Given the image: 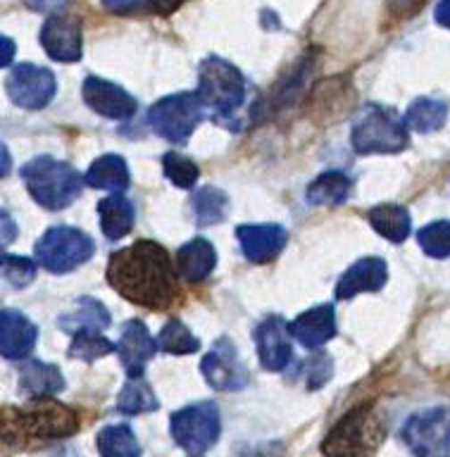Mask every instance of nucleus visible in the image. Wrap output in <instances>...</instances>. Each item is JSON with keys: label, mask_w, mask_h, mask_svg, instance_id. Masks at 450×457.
<instances>
[{"label": "nucleus", "mask_w": 450, "mask_h": 457, "mask_svg": "<svg viewBox=\"0 0 450 457\" xmlns=\"http://www.w3.org/2000/svg\"><path fill=\"white\" fill-rule=\"evenodd\" d=\"M5 91L14 105L24 107V110H43L55 98V74L38 64H17L7 74Z\"/></svg>", "instance_id": "11"}, {"label": "nucleus", "mask_w": 450, "mask_h": 457, "mask_svg": "<svg viewBox=\"0 0 450 457\" xmlns=\"http://www.w3.org/2000/svg\"><path fill=\"white\" fill-rule=\"evenodd\" d=\"M157 348L170 353V355H191L198 353L200 341L191 334V328L184 321L171 320L164 324V328L157 336Z\"/></svg>", "instance_id": "32"}, {"label": "nucleus", "mask_w": 450, "mask_h": 457, "mask_svg": "<svg viewBox=\"0 0 450 457\" xmlns=\"http://www.w3.org/2000/svg\"><path fill=\"white\" fill-rule=\"evenodd\" d=\"M386 278L388 267L381 257H362L348 271H343L336 284V298L348 300L357 293H377L386 286Z\"/></svg>", "instance_id": "18"}, {"label": "nucleus", "mask_w": 450, "mask_h": 457, "mask_svg": "<svg viewBox=\"0 0 450 457\" xmlns=\"http://www.w3.org/2000/svg\"><path fill=\"white\" fill-rule=\"evenodd\" d=\"M31 198L46 210H64L81 195L84 179L70 162L50 155L34 157L20 170Z\"/></svg>", "instance_id": "5"}, {"label": "nucleus", "mask_w": 450, "mask_h": 457, "mask_svg": "<svg viewBox=\"0 0 450 457\" xmlns=\"http://www.w3.org/2000/svg\"><path fill=\"white\" fill-rule=\"evenodd\" d=\"M110 353H117V345L112 341H107L100 331H81V334L71 336V357H79L84 362H96L98 357H105Z\"/></svg>", "instance_id": "33"}, {"label": "nucleus", "mask_w": 450, "mask_h": 457, "mask_svg": "<svg viewBox=\"0 0 450 457\" xmlns=\"http://www.w3.org/2000/svg\"><path fill=\"white\" fill-rule=\"evenodd\" d=\"M427 0H388V10H391L396 17H407L412 14L414 10H420Z\"/></svg>", "instance_id": "39"}, {"label": "nucleus", "mask_w": 450, "mask_h": 457, "mask_svg": "<svg viewBox=\"0 0 450 457\" xmlns=\"http://www.w3.org/2000/svg\"><path fill=\"white\" fill-rule=\"evenodd\" d=\"M386 436L384 420L374 405H357L336 421L321 453L327 457H374Z\"/></svg>", "instance_id": "4"}, {"label": "nucleus", "mask_w": 450, "mask_h": 457, "mask_svg": "<svg viewBox=\"0 0 450 457\" xmlns=\"http://www.w3.org/2000/svg\"><path fill=\"white\" fill-rule=\"evenodd\" d=\"M371 228L377 231L379 236H384L391 243H403L410 236V214L403 205H396V203H386V205L371 207L370 214H367Z\"/></svg>", "instance_id": "26"}, {"label": "nucleus", "mask_w": 450, "mask_h": 457, "mask_svg": "<svg viewBox=\"0 0 450 457\" xmlns=\"http://www.w3.org/2000/svg\"><path fill=\"white\" fill-rule=\"evenodd\" d=\"M0 270H3V277H5L7 284L14 286V288H24L36 277V262L31 257L24 255H10V253H5L3 260H0Z\"/></svg>", "instance_id": "36"}, {"label": "nucleus", "mask_w": 450, "mask_h": 457, "mask_svg": "<svg viewBox=\"0 0 450 457\" xmlns=\"http://www.w3.org/2000/svg\"><path fill=\"white\" fill-rule=\"evenodd\" d=\"M41 46L55 62L81 60V21L67 14H53L41 29Z\"/></svg>", "instance_id": "14"}, {"label": "nucleus", "mask_w": 450, "mask_h": 457, "mask_svg": "<svg viewBox=\"0 0 450 457\" xmlns=\"http://www.w3.org/2000/svg\"><path fill=\"white\" fill-rule=\"evenodd\" d=\"M29 10L34 12H60L62 7H67L71 0H21Z\"/></svg>", "instance_id": "38"}, {"label": "nucleus", "mask_w": 450, "mask_h": 457, "mask_svg": "<svg viewBox=\"0 0 450 457\" xmlns=\"http://www.w3.org/2000/svg\"><path fill=\"white\" fill-rule=\"evenodd\" d=\"M446 120H448V105L436 98H417L405 112L407 129H414L420 134L438 131Z\"/></svg>", "instance_id": "28"}, {"label": "nucleus", "mask_w": 450, "mask_h": 457, "mask_svg": "<svg viewBox=\"0 0 450 457\" xmlns=\"http://www.w3.org/2000/svg\"><path fill=\"white\" fill-rule=\"evenodd\" d=\"M64 388V378L57 367L38 360L21 364L20 370V391L34 398H53Z\"/></svg>", "instance_id": "23"}, {"label": "nucleus", "mask_w": 450, "mask_h": 457, "mask_svg": "<svg viewBox=\"0 0 450 457\" xmlns=\"http://www.w3.org/2000/svg\"><path fill=\"white\" fill-rule=\"evenodd\" d=\"M91 236L74 227H53L36 243V262L53 274H67L88 262L93 255Z\"/></svg>", "instance_id": "8"}, {"label": "nucleus", "mask_w": 450, "mask_h": 457, "mask_svg": "<svg viewBox=\"0 0 450 457\" xmlns=\"http://www.w3.org/2000/svg\"><path fill=\"white\" fill-rule=\"evenodd\" d=\"M74 431H79V414L53 398H36L21 410L7 407L3 417L5 445L48 443L71 436Z\"/></svg>", "instance_id": "2"}, {"label": "nucleus", "mask_w": 450, "mask_h": 457, "mask_svg": "<svg viewBox=\"0 0 450 457\" xmlns=\"http://www.w3.org/2000/svg\"><path fill=\"white\" fill-rule=\"evenodd\" d=\"M203 117H205V107L200 103L198 93H174L150 107L148 127L170 143L184 145Z\"/></svg>", "instance_id": "7"}, {"label": "nucleus", "mask_w": 450, "mask_h": 457, "mask_svg": "<svg viewBox=\"0 0 450 457\" xmlns=\"http://www.w3.org/2000/svg\"><path fill=\"white\" fill-rule=\"evenodd\" d=\"M191 205L196 221L200 227H207V224H220L227 217L229 198L227 193L217 188V186H203V188L193 193Z\"/></svg>", "instance_id": "30"}, {"label": "nucleus", "mask_w": 450, "mask_h": 457, "mask_svg": "<svg viewBox=\"0 0 450 457\" xmlns=\"http://www.w3.org/2000/svg\"><path fill=\"white\" fill-rule=\"evenodd\" d=\"M331 370H334V364H331V360H329L327 355L310 357V360L303 364L307 388H320L321 384H327L329 378H331Z\"/></svg>", "instance_id": "37"}, {"label": "nucleus", "mask_w": 450, "mask_h": 457, "mask_svg": "<svg viewBox=\"0 0 450 457\" xmlns=\"http://www.w3.org/2000/svg\"><path fill=\"white\" fill-rule=\"evenodd\" d=\"M143 3H146V0H103V7H105V10H110V12L127 14V12H134V10H138Z\"/></svg>", "instance_id": "40"}, {"label": "nucleus", "mask_w": 450, "mask_h": 457, "mask_svg": "<svg viewBox=\"0 0 450 457\" xmlns=\"http://www.w3.org/2000/svg\"><path fill=\"white\" fill-rule=\"evenodd\" d=\"M236 236L250 262H270L288 241V231L279 224H243L236 228Z\"/></svg>", "instance_id": "17"}, {"label": "nucleus", "mask_w": 450, "mask_h": 457, "mask_svg": "<svg viewBox=\"0 0 450 457\" xmlns=\"http://www.w3.org/2000/svg\"><path fill=\"white\" fill-rule=\"evenodd\" d=\"M98 217H100V228L107 238H124V236L134 228V205L131 200H127L121 193H112L98 203Z\"/></svg>", "instance_id": "24"}, {"label": "nucleus", "mask_w": 450, "mask_h": 457, "mask_svg": "<svg viewBox=\"0 0 450 457\" xmlns=\"http://www.w3.org/2000/svg\"><path fill=\"white\" fill-rule=\"evenodd\" d=\"M38 328L17 310H3L0 314V353L7 360L27 357L36 345Z\"/></svg>", "instance_id": "19"}, {"label": "nucleus", "mask_w": 450, "mask_h": 457, "mask_svg": "<svg viewBox=\"0 0 450 457\" xmlns=\"http://www.w3.org/2000/svg\"><path fill=\"white\" fill-rule=\"evenodd\" d=\"M81 93H84L86 105L107 120H131L138 110L134 96L107 79L86 77Z\"/></svg>", "instance_id": "13"}, {"label": "nucleus", "mask_w": 450, "mask_h": 457, "mask_svg": "<svg viewBox=\"0 0 450 457\" xmlns=\"http://www.w3.org/2000/svg\"><path fill=\"white\" fill-rule=\"evenodd\" d=\"M291 336V324H286V320H281L279 314L260 321V327L255 328V343L264 370L281 371L288 367L293 355Z\"/></svg>", "instance_id": "15"}, {"label": "nucleus", "mask_w": 450, "mask_h": 457, "mask_svg": "<svg viewBox=\"0 0 450 457\" xmlns=\"http://www.w3.org/2000/svg\"><path fill=\"white\" fill-rule=\"evenodd\" d=\"M57 327L71 336L81 334V331H103L110 327V312L100 300L79 298L70 312H64L57 320Z\"/></svg>", "instance_id": "22"}, {"label": "nucleus", "mask_w": 450, "mask_h": 457, "mask_svg": "<svg viewBox=\"0 0 450 457\" xmlns=\"http://www.w3.org/2000/svg\"><path fill=\"white\" fill-rule=\"evenodd\" d=\"M220 412L212 403H196L171 414L170 431L177 445L191 457H200L220 438Z\"/></svg>", "instance_id": "9"}, {"label": "nucleus", "mask_w": 450, "mask_h": 457, "mask_svg": "<svg viewBox=\"0 0 450 457\" xmlns=\"http://www.w3.org/2000/svg\"><path fill=\"white\" fill-rule=\"evenodd\" d=\"M353 191L350 181L343 171H324L307 186V200L312 205H341Z\"/></svg>", "instance_id": "27"}, {"label": "nucleus", "mask_w": 450, "mask_h": 457, "mask_svg": "<svg viewBox=\"0 0 450 457\" xmlns=\"http://www.w3.org/2000/svg\"><path fill=\"white\" fill-rule=\"evenodd\" d=\"M217 264V250L205 238H191L177 253V270L186 281H203Z\"/></svg>", "instance_id": "21"}, {"label": "nucleus", "mask_w": 450, "mask_h": 457, "mask_svg": "<svg viewBox=\"0 0 450 457\" xmlns=\"http://www.w3.org/2000/svg\"><path fill=\"white\" fill-rule=\"evenodd\" d=\"M403 441L414 457H450V407H429L403 427Z\"/></svg>", "instance_id": "10"}, {"label": "nucleus", "mask_w": 450, "mask_h": 457, "mask_svg": "<svg viewBox=\"0 0 450 457\" xmlns=\"http://www.w3.org/2000/svg\"><path fill=\"white\" fill-rule=\"evenodd\" d=\"M417 243L420 248L427 253L429 257H436V260H443V257L450 255V221H434V224H427L424 228H420L417 234Z\"/></svg>", "instance_id": "34"}, {"label": "nucleus", "mask_w": 450, "mask_h": 457, "mask_svg": "<svg viewBox=\"0 0 450 457\" xmlns=\"http://www.w3.org/2000/svg\"><path fill=\"white\" fill-rule=\"evenodd\" d=\"M96 445H98L100 457H141L138 441L127 424H112V427L100 428Z\"/></svg>", "instance_id": "29"}, {"label": "nucleus", "mask_w": 450, "mask_h": 457, "mask_svg": "<svg viewBox=\"0 0 450 457\" xmlns=\"http://www.w3.org/2000/svg\"><path fill=\"white\" fill-rule=\"evenodd\" d=\"M179 270L155 241H136L107 262V284L129 303L148 310H170L179 298Z\"/></svg>", "instance_id": "1"}, {"label": "nucleus", "mask_w": 450, "mask_h": 457, "mask_svg": "<svg viewBox=\"0 0 450 457\" xmlns=\"http://www.w3.org/2000/svg\"><path fill=\"white\" fill-rule=\"evenodd\" d=\"M0 224H3V243H10L14 236V227H12V220H10V214L3 212L0 214Z\"/></svg>", "instance_id": "42"}, {"label": "nucleus", "mask_w": 450, "mask_h": 457, "mask_svg": "<svg viewBox=\"0 0 450 457\" xmlns=\"http://www.w3.org/2000/svg\"><path fill=\"white\" fill-rule=\"evenodd\" d=\"M84 181L100 191L121 193L129 188V167L124 157L103 155L88 167Z\"/></svg>", "instance_id": "25"}, {"label": "nucleus", "mask_w": 450, "mask_h": 457, "mask_svg": "<svg viewBox=\"0 0 450 457\" xmlns=\"http://www.w3.org/2000/svg\"><path fill=\"white\" fill-rule=\"evenodd\" d=\"M157 350V341L150 336L148 327L141 320H131L121 328V338L117 343V355H120L129 378L143 377V370Z\"/></svg>", "instance_id": "16"}, {"label": "nucleus", "mask_w": 450, "mask_h": 457, "mask_svg": "<svg viewBox=\"0 0 450 457\" xmlns=\"http://www.w3.org/2000/svg\"><path fill=\"white\" fill-rule=\"evenodd\" d=\"M157 398L150 384L143 377L129 378L124 388H121L120 398H117V410L121 414H143V412H155L157 410Z\"/></svg>", "instance_id": "31"}, {"label": "nucleus", "mask_w": 450, "mask_h": 457, "mask_svg": "<svg viewBox=\"0 0 450 457\" xmlns=\"http://www.w3.org/2000/svg\"><path fill=\"white\" fill-rule=\"evenodd\" d=\"M184 0H150V5L155 7L157 12H171V10H177Z\"/></svg>", "instance_id": "43"}, {"label": "nucleus", "mask_w": 450, "mask_h": 457, "mask_svg": "<svg viewBox=\"0 0 450 457\" xmlns=\"http://www.w3.org/2000/svg\"><path fill=\"white\" fill-rule=\"evenodd\" d=\"M198 98L217 121L229 127L248 96V84L238 67L217 55L205 57L198 70Z\"/></svg>", "instance_id": "3"}, {"label": "nucleus", "mask_w": 450, "mask_h": 457, "mask_svg": "<svg viewBox=\"0 0 450 457\" xmlns=\"http://www.w3.org/2000/svg\"><path fill=\"white\" fill-rule=\"evenodd\" d=\"M203 377L214 391H241L248 386V370L243 367L234 343L220 338L200 362Z\"/></svg>", "instance_id": "12"}, {"label": "nucleus", "mask_w": 450, "mask_h": 457, "mask_svg": "<svg viewBox=\"0 0 450 457\" xmlns=\"http://www.w3.org/2000/svg\"><path fill=\"white\" fill-rule=\"evenodd\" d=\"M12 55H14V43L10 36H3V67L12 62Z\"/></svg>", "instance_id": "44"}, {"label": "nucleus", "mask_w": 450, "mask_h": 457, "mask_svg": "<svg viewBox=\"0 0 450 457\" xmlns=\"http://www.w3.org/2000/svg\"><path fill=\"white\" fill-rule=\"evenodd\" d=\"M405 117L386 105L370 103L357 112L353 121V150L357 155H374V153H400L407 148Z\"/></svg>", "instance_id": "6"}, {"label": "nucleus", "mask_w": 450, "mask_h": 457, "mask_svg": "<svg viewBox=\"0 0 450 457\" xmlns=\"http://www.w3.org/2000/svg\"><path fill=\"white\" fill-rule=\"evenodd\" d=\"M162 170L164 177L170 179L174 186H179V188H193L200 177L198 164L193 162L191 157L179 155V153H167L162 157Z\"/></svg>", "instance_id": "35"}, {"label": "nucleus", "mask_w": 450, "mask_h": 457, "mask_svg": "<svg viewBox=\"0 0 450 457\" xmlns=\"http://www.w3.org/2000/svg\"><path fill=\"white\" fill-rule=\"evenodd\" d=\"M436 24L450 29V0H438V5L434 10Z\"/></svg>", "instance_id": "41"}, {"label": "nucleus", "mask_w": 450, "mask_h": 457, "mask_svg": "<svg viewBox=\"0 0 450 457\" xmlns=\"http://www.w3.org/2000/svg\"><path fill=\"white\" fill-rule=\"evenodd\" d=\"M293 338L305 348H320L336 336V312L331 305L307 310L291 324Z\"/></svg>", "instance_id": "20"}]
</instances>
